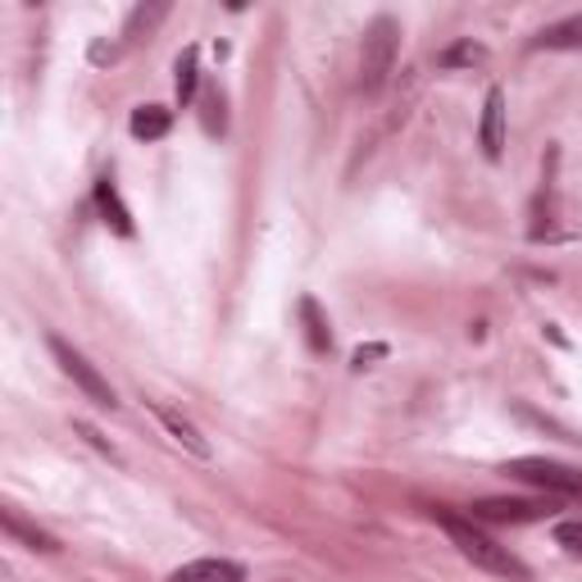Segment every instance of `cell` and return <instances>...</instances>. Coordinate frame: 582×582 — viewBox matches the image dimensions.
Returning <instances> with one entry per match:
<instances>
[{"mask_svg": "<svg viewBox=\"0 0 582 582\" xmlns=\"http://www.w3.org/2000/svg\"><path fill=\"white\" fill-rule=\"evenodd\" d=\"M555 542H560L564 551L582 555V519H564V523H555Z\"/></svg>", "mask_w": 582, "mask_h": 582, "instance_id": "2e32d148", "label": "cell"}, {"mask_svg": "<svg viewBox=\"0 0 582 582\" xmlns=\"http://www.w3.org/2000/svg\"><path fill=\"white\" fill-rule=\"evenodd\" d=\"M73 432H78V436H87V442H91L96 451H101V455H110V460H119V451H114V446H110V442H106V436H101V432H96L91 423H82V419H78V423H73Z\"/></svg>", "mask_w": 582, "mask_h": 582, "instance_id": "e0dca14e", "label": "cell"}, {"mask_svg": "<svg viewBox=\"0 0 582 582\" xmlns=\"http://www.w3.org/2000/svg\"><path fill=\"white\" fill-rule=\"evenodd\" d=\"M128 128H132L137 141H160V137H169L173 114H169L164 106H137L132 119H128Z\"/></svg>", "mask_w": 582, "mask_h": 582, "instance_id": "7c38bea8", "label": "cell"}, {"mask_svg": "<svg viewBox=\"0 0 582 582\" xmlns=\"http://www.w3.org/2000/svg\"><path fill=\"white\" fill-rule=\"evenodd\" d=\"M478 146L488 160H501L505 155V91L492 87L488 101H482V123H478Z\"/></svg>", "mask_w": 582, "mask_h": 582, "instance_id": "8992f818", "label": "cell"}, {"mask_svg": "<svg viewBox=\"0 0 582 582\" xmlns=\"http://www.w3.org/2000/svg\"><path fill=\"white\" fill-rule=\"evenodd\" d=\"M197 46H187V51L178 56V101L182 106H191L197 101V82H201V69H197Z\"/></svg>", "mask_w": 582, "mask_h": 582, "instance_id": "5bb4252c", "label": "cell"}, {"mask_svg": "<svg viewBox=\"0 0 582 582\" xmlns=\"http://www.w3.org/2000/svg\"><path fill=\"white\" fill-rule=\"evenodd\" d=\"M151 410H155V419H160V428L173 436V442L187 451V455H197V460H210L214 451H210V442H205V436H201V428L197 423H191L187 414H178L173 405H160V401H151Z\"/></svg>", "mask_w": 582, "mask_h": 582, "instance_id": "52a82bcc", "label": "cell"}, {"mask_svg": "<svg viewBox=\"0 0 582 582\" xmlns=\"http://www.w3.org/2000/svg\"><path fill=\"white\" fill-rule=\"evenodd\" d=\"M432 519L442 523V532L451 538V546L482 573L492 578H514V582H528V569L519 555H510V546H501L496 538H488L469 514H451V510H432Z\"/></svg>", "mask_w": 582, "mask_h": 582, "instance_id": "6da1fadb", "label": "cell"}, {"mask_svg": "<svg viewBox=\"0 0 582 582\" xmlns=\"http://www.w3.org/2000/svg\"><path fill=\"white\" fill-rule=\"evenodd\" d=\"M397 51H401V28L392 14H378L364 32V46H360V91L364 96H378L387 87L397 69Z\"/></svg>", "mask_w": 582, "mask_h": 582, "instance_id": "7a4b0ae2", "label": "cell"}, {"mask_svg": "<svg viewBox=\"0 0 582 582\" xmlns=\"http://www.w3.org/2000/svg\"><path fill=\"white\" fill-rule=\"evenodd\" d=\"M551 514V501H505V496H492V501H478L469 510L473 523H538Z\"/></svg>", "mask_w": 582, "mask_h": 582, "instance_id": "5b68a950", "label": "cell"}, {"mask_svg": "<svg viewBox=\"0 0 582 582\" xmlns=\"http://www.w3.org/2000/svg\"><path fill=\"white\" fill-rule=\"evenodd\" d=\"M378 355H387V347H360V351H355V369H364V364L378 360Z\"/></svg>", "mask_w": 582, "mask_h": 582, "instance_id": "ac0fdd59", "label": "cell"}, {"mask_svg": "<svg viewBox=\"0 0 582 582\" xmlns=\"http://www.w3.org/2000/svg\"><path fill=\"white\" fill-rule=\"evenodd\" d=\"M46 347H51V355H56L60 373H64V378H73V387H78V392H82L87 401H96L101 410H114V405H119V397H114L110 378H106L101 369H96V364H91V360H87L78 347H69L64 337H51V342H46Z\"/></svg>", "mask_w": 582, "mask_h": 582, "instance_id": "3957f363", "label": "cell"}, {"mask_svg": "<svg viewBox=\"0 0 582 582\" xmlns=\"http://www.w3.org/2000/svg\"><path fill=\"white\" fill-rule=\"evenodd\" d=\"M532 51H582V14H569L532 37Z\"/></svg>", "mask_w": 582, "mask_h": 582, "instance_id": "9c48e42d", "label": "cell"}, {"mask_svg": "<svg viewBox=\"0 0 582 582\" xmlns=\"http://www.w3.org/2000/svg\"><path fill=\"white\" fill-rule=\"evenodd\" d=\"M482 60H488V51H482V46L469 37V41H455V46H446V51L442 56H436V64H442V69H460V64H482Z\"/></svg>", "mask_w": 582, "mask_h": 582, "instance_id": "9a60e30c", "label": "cell"}, {"mask_svg": "<svg viewBox=\"0 0 582 582\" xmlns=\"http://www.w3.org/2000/svg\"><path fill=\"white\" fill-rule=\"evenodd\" d=\"M169 582H247V569H241L237 560L205 555V560H191V564L173 569Z\"/></svg>", "mask_w": 582, "mask_h": 582, "instance_id": "ba28073f", "label": "cell"}, {"mask_svg": "<svg viewBox=\"0 0 582 582\" xmlns=\"http://www.w3.org/2000/svg\"><path fill=\"white\" fill-rule=\"evenodd\" d=\"M96 205H101L106 223H110L119 237H132V214H128V205H123V197H119L114 178H101V182H96Z\"/></svg>", "mask_w": 582, "mask_h": 582, "instance_id": "8fae6325", "label": "cell"}, {"mask_svg": "<svg viewBox=\"0 0 582 582\" xmlns=\"http://www.w3.org/2000/svg\"><path fill=\"white\" fill-rule=\"evenodd\" d=\"M510 478L528 482L538 492H551V496H582V473L569 469V464H555V460H542V455H523V460H510L505 464Z\"/></svg>", "mask_w": 582, "mask_h": 582, "instance_id": "277c9868", "label": "cell"}, {"mask_svg": "<svg viewBox=\"0 0 582 582\" xmlns=\"http://www.w3.org/2000/svg\"><path fill=\"white\" fill-rule=\"evenodd\" d=\"M301 319H305V337H310V351H332V328H328V319H323V310H319V301L314 297H305L301 301Z\"/></svg>", "mask_w": 582, "mask_h": 582, "instance_id": "4fadbf2b", "label": "cell"}, {"mask_svg": "<svg viewBox=\"0 0 582 582\" xmlns=\"http://www.w3.org/2000/svg\"><path fill=\"white\" fill-rule=\"evenodd\" d=\"M0 523H6V532L14 542H23L28 551H41V555H56L60 551V542L51 538V532H41L37 523H28L19 510H0Z\"/></svg>", "mask_w": 582, "mask_h": 582, "instance_id": "30bf717a", "label": "cell"}]
</instances>
